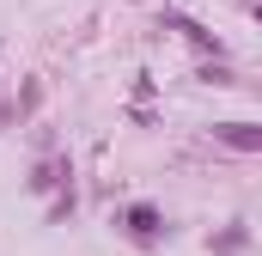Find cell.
Listing matches in <instances>:
<instances>
[{"label": "cell", "instance_id": "1", "mask_svg": "<svg viewBox=\"0 0 262 256\" xmlns=\"http://www.w3.org/2000/svg\"><path fill=\"white\" fill-rule=\"evenodd\" d=\"M122 226H128V238H140V244H159V238H165V214H159L152 201L122 207Z\"/></svg>", "mask_w": 262, "mask_h": 256}, {"label": "cell", "instance_id": "2", "mask_svg": "<svg viewBox=\"0 0 262 256\" xmlns=\"http://www.w3.org/2000/svg\"><path fill=\"white\" fill-rule=\"evenodd\" d=\"M165 31H177L183 43H195L201 55H220V37H213L207 25H195V18H183V12H165Z\"/></svg>", "mask_w": 262, "mask_h": 256}, {"label": "cell", "instance_id": "3", "mask_svg": "<svg viewBox=\"0 0 262 256\" xmlns=\"http://www.w3.org/2000/svg\"><path fill=\"white\" fill-rule=\"evenodd\" d=\"M213 134H220L226 146H238V153H262V128L256 122H220Z\"/></svg>", "mask_w": 262, "mask_h": 256}, {"label": "cell", "instance_id": "4", "mask_svg": "<svg viewBox=\"0 0 262 256\" xmlns=\"http://www.w3.org/2000/svg\"><path fill=\"white\" fill-rule=\"evenodd\" d=\"M67 177H73V165H67V159H43V165H37V177H31V189H73Z\"/></svg>", "mask_w": 262, "mask_h": 256}, {"label": "cell", "instance_id": "5", "mask_svg": "<svg viewBox=\"0 0 262 256\" xmlns=\"http://www.w3.org/2000/svg\"><path fill=\"white\" fill-rule=\"evenodd\" d=\"M244 244H250V232H244V226H226L220 238H207V250H213V256H232V250H244Z\"/></svg>", "mask_w": 262, "mask_h": 256}, {"label": "cell", "instance_id": "6", "mask_svg": "<svg viewBox=\"0 0 262 256\" xmlns=\"http://www.w3.org/2000/svg\"><path fill=\"white\" fill-rule=\"evenodd\" d=\"M67 214H73V189H61L55 201H49V220H67Z\"/></svg>", "mask_w": 262, "mask_h": 256}, {"label": "cell", "instance_id": "7", "mask_svg": "<svg viewBox=\"0 0 262 256\" xmlns=\"http://www.w3.org/2000/svg\"><path fill=\"white\" fill-rule=\"evenodd\" d=\"M256 18H262V6H256Z\"/></svg>", "mask_w": 262, "mask_h": 256}]
</instances>
